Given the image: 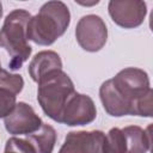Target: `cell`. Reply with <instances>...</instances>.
I'll use <instances>...</instances> for the list:
<instances>
[{"label":"cell","mask_w":153,"mask_h":153,"mask_svg":"<svg viewBox=\"0 0 153 153\" xmlns=\"http://www.w3.org/2000/svg\"><path fill=\"white\" fill-rule=\"evenodd\" d=\"M36 153H53L56 143V130L47 123H42L38 130L25 137Z\"/></svg>","instance_id":"cell-13"},{"label":"cell","mask_w":153,"mask_h":153,"mask_svg":"<svg viewBox=\"0 0 153 153\" xmlns=\"http://www.w3.org/2000/svg\"><path fill=\"white\" fill-rule=\"evenodd\" d=\"M2 17V4H1V1H0V18Z\"/></svg>","instance_id":"cell-18"},{"label":"cell","mask_w":153,"mask_h":153,"mask_svg":"<svg viewBox=\"0 0 153 153\" xmlns=\"http://www.w3.org/2000/svg\"><path fill=\"white\" fill-rule=\"evenodd\" d=\"M78 44L86 51L100 50L108 39V29L104 20L97 14H87L79 19L75 26Z\"/></svg>","instance_id":"cell-5"},{"label":"cell","mask_w":153,"mask_h":153,"mask_svg":"<svg viewBox=\"0 0 153 153\" xmlns=\"http://www.w3.org/2000/svg\"><path fill=\"white\" fill-rule=\"evenodd\" d=\"M97 110L93 99L82 93L74 92L67 100L62 114L61 122L66 126H86L96 120Z\"/></svg>","instance_id":"cell-6"},{"label":"cell","mask_w":153,"mask_h":153,"mask_svg":"<svg viewBox=\"0 0 153 153\" xmlns=\"http://www.w3.org/2000/svg\"><path fill=\"white\" fill-rule=\"evenodd\" d=\"M104 153H126V142L122 129L111 128L105 134Z\"/></svg>","instance_id":"cell-14"},{"label":"cell","mask_w":153,"mask_h":153,"mask_svg":"<svg viewBox=\"0 0 153 153\" xmlns=\"http://www.w3.org/2000/svg\"><path fill=\"white\" fill-rule=\"evenodd\" d=\"M104 140L102 130L69 131L57 153H104Z\"/></svg>","instance_id":"cell-9"},{"label":"cell","mask_w":153,"mask_h":153,"mask_svg":"<svg viewBox=\"0 0 153 153\" xmlns=\"http://www.w3.org/2000/svg\"><path fill=\"white\" fill-rule=\"evenodd\" d=\"M24 87V79L20 74L10 73L6 69L0 71V88L7 90L14 96L22 92Z\"/></svg>","instance_id":"cell-15"},{"label":"cell","mask_w":153,"mask_h":153,"mask_svg":"<svg viewBox=\"0 0 153 153\" xmlns=\"http://www.w3.org/2000/svg\"><path fill=\"white\" fill-rule=\"evenodd\" d=\"M71 23V12L62 1L43 4L37 14L31 16L26 25L27 39L38 45H51L61 37Z\"/></svg>","instance_id":"cell-1"},{"label":"cell","mask_w":153,"mask_h":153,"mask_svg":"<svg viewBox=\"0 0 153 153\" xmlns=\"http://www.w3.org/2000/svg\"><path fill=\"white\" fill-rule=\"evenodd\" d=\"M111 80L121 96L130 104L131 115L134 116L136 102L151 90L148 74L141 68L127 67L120 71Z\"/></svg>","instance_id":"cell-4"},{"label":"cell","mask_w":153,"mask_h":153,"mask_svg":"<svg viewBox=\"0 0 153 153\" xmlns=\"http://www.w3.org/2000/svg\"><path fill=\"white\" fill-rule=\"evenodd\" d=\"M74 92L72 79L62 69H59L51 72L38 82L37 100L43 112L60 123L62 110Z\"/></svg>","instance_id":"cell-3"},{"label":"cell","mask_w":153,"mask_h":153,"mask_svg":"<svg viewBox=\"0 0 153 153\" xmlns=\"http://www.w3.org/2000/svg\"><path fill=\"white\" fill-rule=\"evenodd\" d=\"M42 123L33 108L25 102L17 103L13 110L4 118L6 130L14 136L32 134L39 129Z\"/></svg>","instance_id":"cell-8"},{"label":"cell","mask_w":153,"mask_h":153,"mask_svg":"<svg viewBox=\"0 0 153 153\" xmlns=\"http://www.w3.org/2000/svg\"><path fill=\"white\" fill-rule=\"evenodd\" d=\"M99 98L105 111L114 117L131 115L130 104L121 96L111 79L104 81L99 87Z\"/></svg>","instance_id":"cell-10"},{"label":"cell","mask_w":153,"mask_h":153,"mask_svg":"<svg viewBox=\"0 0 153 153\" xmlns=\"http://www.w3.org/2000/svg\"><path fill=\"white\" fill-rule=\"evenodd\" d=\"M62 69V61L57 53L53 50H43L37 53L29 63L27 72L37 84L54 71Z\"/></svg>","instance_id":"cell-11"},{"label":"cell","mask_w":153,"mask_h":153,"mask_svg":"<svg viewBox=\"0 0 153 153\" xmlns=\"http://www.w3.org/2000/svg\"><path fill=\"white\" fill-rule=\"evenodd\" d=\"M4 153H16V152H13V151H10V149H5V151H4Z\"/></svg>","instance_id":"cell-19"},{"label":"cell","mask_w":153,"mask_h":153,"mask_svg":"<svg viewBox=\"0 0 153 153\" xmlns=\"http://www.w3.org/2000/svg\"><path fill=\"white\" fill-rule=\"evenodd\" d=\"M126 142V153H147L151 149V126L142 129L139 126H128L122 129Z\"/></svg>","instance_id":"cell-12"},{"label":"cell","mask_w":153,"mask_h":153,"mask_svg":"<svg viewBox=\"0 0 153 153\" xmlns=\"http://www.w3.org/2000/svg\"><path fill=\"white\" fill-rule=\"evenodd\" d=\"M30 18V12L23 8H16L6 16L0 29V47L8 54V67L11 71L22 68L23 63L31 55L32 48L26 36V25Z\"/></svg>","instance_id":"cell-2"},{"label":"cell","mask_w":153,"mask_h":153,"mask_svg":"<svg viewBox=\"0 0 153 153\" xmlns=\"http://www.w3.org/2000/svg\"><path fill=\"white\" fill-rule=\"evenodd\" d=\"M76 2L80 4V5H84V6H92V5H97L99 1L96 0V1H92V2H80V1H76Z\"/></svg>","instance_id":"cell-17"},{"label":"cell","mask_w":153,"mask_h":153,"mask_svg":"<svg viewBox=\"0 0 153 153\" xmlns=\"http://www.w3.org/2000/svg\"><path fill=\"white\" fill-rule=\"evenodd\" d=\"M1 69H2V68H1V63H0V71H1Z\"/></svg>","instance_id":"cell-20"},{"label":"cell","mask_w":153,"mask_h":153,"mask_svg":"<svg viewBox=\"0 0 153 153\" xmlns=\"http://www.w3.org/2000/svg\"><path fill=\"white\" fill-rule=\"evenodd\" d=\"M108 11L115 24L124 29H134L143 23L147 6L140 0H111Z\"/></svg>","instance_id":"cell-7"},{"label":"cell","mask_w":153,"mask_h":153,"mask_svg":"<svg viewBox=\"0 0 153 153\" xmlns=\"http://www.w3.org/2000/svg\"><path fill=\"white\" fill-rule=\"evenodd\" d=\"M16 96L7 90L0 88V118H5L16 106Z\"/></svg>","instance_id":"cell-16"}]
</instances>
